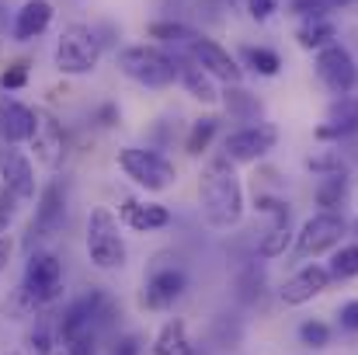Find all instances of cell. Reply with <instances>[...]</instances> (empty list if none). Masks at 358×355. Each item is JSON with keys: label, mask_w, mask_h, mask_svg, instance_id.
Segmentation results:
<instances>
[{"label": "cell", "mask_w": 358, "mask_h": 355, "mask_svg": "<svg viewBox=\"0 0 358 355\" xmlns=\"http://www.w3.org/2000/svg\"><path fill=\"white\" fill-rule=\"evenodd\" d=\"M199 199H202V213L209 227L216 230H230L243 220V188H240L234 164L223 153L206 164L202 181H199Z\"/></svg>", "instance_id": "1"}, {"label": "cell", "mask_w": 358, "mask_h": 355, "mask_svg": "<svg viewBox=\"0 0 358 355\" xmlns=\"http://www.w3.org/2000/svg\"><path fill=\"white\" fill-rule=\"evenodd\" d=\"M101 49H105V42H101L98 28H91V25H84V21H73V25H66V28L59 32L52 63H56V70L66 74V77H87V74L98 70Z\"/></svg>", "instance_id": "2"}, {"label": "cell", "mask_w": 358, "mask_h": 355, "mask_svg": "<svg viewBox=\"0 0 358 355\" xmlns=\"http://www.w3.org/2000/svg\"><path fill=\"white\" fill-rule=\"evenodd\" d=\"M115 63L129 81H136L143 88H153V91L171 88L178 81V60H174V53H167L160 46H146V42L125 46V49H119Z\"/></svg>", "instance_id": "3"}, {"label": "cell", "mask_w": 358, "mask_h": 355, "mask_svg": "<svg viewBox=\"0 0 358 355\" xmlns=\"http://www.w3.org/2000/svg\"><path fill=\"white\" fill-rule=\"evenodd\" d=\"M66 213H70V192H66V178H52L42 185L38 199H35V213L28 220L24 230V254H31L35 244L56 237L66 227Z\"/></svg>", "instance_id": "4"}, {"label": "cell", "mask_w": 358, "mask_h": 355, "mask_svg": "<svg viewBox=\"0 0 358 355\" xmlns=\"http://www.w3.org/2000/svg\"><path fill=\"white\" fill-rule=\"evenodd\" d=\"M84 247H87V258L94 268L101 272H119L125 265V240L119 234V220L112 209H94L87 216V237H84Z\"/></svg>", "instance_id": "5"}, {"label": "cell", "mask_w": 358, "mask_h": 355, "mask_svg": "<svg viewBox=\"0 0 358 355\" xmlns=\"http://www.w3.org/2000/svg\"><path fill=\"white\" fill-rule=\"evenodd\" d=\"M24 296L35 303V310H49L63 296V261L52 251H31L24 258V275H21Z\"/></svg>", "instance_id": "6"}, {"label": "cell", "mask_w": 358, "mask_h": 355, "mask_svg": "<svg viewBox=\"0 0 358 355\" xmlns=\"http://www.w3.org/2000/svg\"><path fill=\"white\" fill-rule=\"evenodd\" d=\"M119 167L129 181H136L146 192H164L178 181L174 160H167L160 150H146V146H122Z\"/></svg>", "instance_id": "7"}, {"label": "cell", "mask_w": 358, "mask_h": 355, "mask_svg": "<svg viewBox=\"0 0 358 355\" xmlns=\"http://www.w3.org/2000/svg\"><path fill=\"white\" fill-rule=\"evenodd\" d=\"M278 143V125L271 122H250V125H240L234 129L227 139H223V157L230 164H254L261 157H268Z\"/></svg>", "instance_id": "8"}, {"label": "cell", "mask_w": 358, "mask_h": 355, "mask_svg": "<svg viewBox=\"0 0 358 355\" xmlns=\"http://www.w3.org/2000/svg\"><path fill=\"white\" fill-rule=\"evenodd\" d=\"M345 230H348V223H345L341 213H313L296 234V244H292L296 258H317V254L341 247Z\"/></svg>", "instance_id": "9"}, {"label": "cell", "mask_w": 358, "mask_h": 355, "mask_svg": "<svg viewBox=\"0 0 358 355\" xmlns=\"http://www.w3.org/2000/svg\"><path fill=\"white\" fill-rule=\"evenodd\" d=\"M313 70H317L320 84H324L334 98L352 95V91L358 88V63L341 42H334V46L320 49V53L313 56Z\"/></svg>", "instance_id": "10"}, {"label": "cell", "mask_w": 358, "mask_h": 355, "mask_svg": "<svg viewBox=\"0 0 358 355\" xmlns=\"http://www.w3.org/2000/svg\"><path fill=\"white\" fill-rule=\"evenodd\" d=\"M0 185L10 188L21 202H31L38 199V178H35V160L31 153L10 146V143H0Z\"/></svg>", "instance_id": "11"}, {"label": "cell", "mask_w": 358, "mask_h": 355, "mask_svg": "<svg viewBox=\"0 0 358 355\" xmlns=\"http://www.w3.org/2000/svg\"><path fill=\"white\" fill-rule=\"evenodd\" d=\"M28 146H31L35 164H42L49 171H59V164L66 160V132H63L59 118L52 112L35 109V132H31Z\"/></svg>", "instance_id": "12"}, {"label": "cell", "mask_w": 358, "mask_h": 355, "mask_svg": "<svg viewBox=\"0 0 358 355\" xmlns=\"http://www.w3.org/2000/svg\"><path fill=\"white\" fill-rule=\"evenodd\" d=\"M188 56H192L209 77H216L220 84H243V67H240V60L230 49H223L220 42L199 35V39L192 42Z\"/></svg>", "instance_id": "13"}, {"label": "cell", "mask_w": 358, "mask_h": 355, "mask_svg": "<svg viewBox=\"0 0 358 355\" xmlns=\"http://www.w3.org/2000/svg\"><path fill=\"white\" fill-rule=\"evenodd\" d=\"M185 289H188V272L178 268V265H164V268H157L146 279L139 303L146 310H167V307H174L185 296Z\"/></svg>", "instance_id": "14"}, {"label": "cell", "mask_w": 358, "mask_h": 355, "mask_svg": "<svg viewBox=\"0 0 358 355\" xmlns=\"http://www.w3.org/2000/svg\"><path fill=\"white\" fill-rule=\"evenodd\" d=\"M331 282H334V279H331V268H327V265H303L296 275L285 279V286L278 289V296H282L285 307H303V303H310L313 296L327 293Z\"/></svg>", "instance_id": "15"}, {"label": "cell", "mask_w": 358, "mask_h": 355, "mask_svg": "<svg viewBox=\"0 0 358 355\" xmlns=\"http://www.w3.org/2000/svg\"><path fill=\"white\" fill-rule=\"evenodd\" d=\"M31 132H35V109H28L10 95H0V143L21 146L31 139Z\"/></svg>", "instance_id": "16"}, {"label": "cell", "mask_w": 358, "mask_h": 355, "mask_svg": "<svg viewBox=\"0 0 358 355\" xmlns=\"http://www.w3.org/2000/svg\"><path fill=\"white\" fill-rule=\"evenodd\" d=\"M52 14H56L52 0H24V4L14 11L10 39H14V42H31V39L45 35L49 25H52Z\"/></svg>", "instance_id": "17"}, {"label": "cell", "mask_w": 358, "mask_h": 355, "mask_svg": "<svg viewBox=\"0 0 358 355\" xmlns=\"http://www.w3.org/2000/svg\"><path fill=\"white\" fill-rule=\"evenodd\" d=\"M174 60H178V81H181V88H185L195 102H202V105H216V102H223L220 81L209 77V74H206L188 53H174Z\"/></svg>", "instance_id": "18"}, {"label": "cell", "mask_w": 358, "mask_h": 355, "mask_svg": "<svg viewBox=\"0 0 358 355\" xmlns=\"http://www.w3.org/2000/svg\"><path fill=\"white\" fill-rule=\"evenodd\" d=\"M358 136V95H341L331 102L327 122L317 129V139H355Z\"/></svg>", "instance_id": "19"}, {"label": "cell", "mask_w": 358, "mask_h": 355, "mask_svg": "<svg viewBox=\"0 0 358 355\" xmlns=\"http://www.w3.org/2000/svg\"><path fill=\"white\" fill-rule=\"evenodd\" d=\"M119 216L132 234H153V230L171 227V220H174L167 206H160V202H139V199H125Z\"/></svg>", "instance_id": "20"}, {"label": "cell", "mask_w": 358, "mask_h": 355, "mask_svg": "<svg viewBox=\"0 0 358 355\" xmlns=\"http://www.w3.org/2000/svg\"><path fill=\"white\" fill-rule=\"evenodd\" d=\"M296 42L306 53H320V49H327V46L338 42V25L331 18H306L296 28Z\"/></svg>", "instance_id": "21"}, {"label": "cell", "mask_w": 358, "mask_h": 355, "mask_svg": "<svg viewBox=\"0 0 358 355\" xmlns=\"http://www.w3.org/2000/svg\"><path fill=\"white\" fill-rule=\"evenodd\" d=\"M153 355H195L192 342H188V328L181 317L164 321V328L153 338Z\"/></svg>", "instance_id": "22"}, {"label": "cell", "mask_w": 358, "mask_h": 355, "mask_svg": "<svg viewBox=\"0 0 358 355\" xmlns=\"http://www.w3.org/2000/svg\"><path fill=\"white\" fill-rule=\"evenodd\" d=\"M150 39H157L160 46H167L171 53H188L192 42L199 39L195 28L181 25V21H153L150 25Z\"/></svg>", "instance_id": "23"}, {"label": "cell", "mask_w": 358, "mask_h": 355, "mask_svg": "<svg viewBox=\"0 0 358 355\" xmlns=\"http://www.w3.org/2000/svg\"><path fill=\"white\" fill-rule=\"evenodd\" d=\"M240 67L254 70L257 77H278L282 74V56L268 46H243L240 49Z\"/></svg>", "instance_id": "24"}, {"label": "cell", "mask_w": 358, "mask_h": 355, "mask_svg": "<svg viewBox=\"0 0 358 355\" xmlns=\"http://www.w3.org/2000/svg\"><path fill=\"white\" fill-rule=\"evenodd\" d=\"M345 195H348V178L345 174H324L313 188V199H317L320 213H338L345 206Z\"/></svg>", "instance_id": "25"}, {"label": "cell", "mask_w": 358, "mask_h": 355, "mask_svg": "<svg viewBox=\"0 0 358 355\" xmlns=\"http://www.w3.org/2000/svg\"><path fill=\"white\" fill-rule=\"evenodd\" d=\"M59 345L56 338V317H35V324L24 335V355H52Z\"/></svg>", "instance_id": "26"}, {"label": "cell", "mask_w": 358, "mask_h": 355, "mask_svg": "<svg viewBox=\"0 0 358 355\" xmlns=\"http://www.w3.org/2000/svg\"><path fill=\"white\" fill-rule=\"evenodd\" d=\"M223 105L240 122H257V116H261V102L250 91H243L240 84H223Z\"/></svg>", "instance_id": "27"}, {"label": "cell", "mask_w": 358, "mask_h": 355, "mask_svg": "<svg viewBox=\"0 0 358 355\" xmlns=\"http://www.w3.org/2000/svg\"><path fill=\"white\" fill-rule=\"evenodd\" d=\"M216 132H220V118L216 116L195 118V122H192V129H188V136H185V150H188L192 157H202V153L213 146Z\"/></svg>", "instance_id": "28"}, {"label": "cell", "mask_w": 358, "mask_h": 355, "mask_svg": "<svg viewBox=\"0 0 358 355\" xmlns=\"http://www.w3.org/2000/svg\"><path fill=\"white\" fill-rule=\"evenodd\" d=\"M292 220H275L271 223V230L261 237V244H257V254L264 258V261H271V258H282L285 251H289V244H292Z\"/></svg>", "instance_id": "29"}, {"label": "cell", "mask_w": 358, "mask_h": 355, "mask_svg": "<svg viewBox=\"0 0 358 355\" xmlns=\"http://www.w3.org/2000/svg\"><path fill=\"white\" fill-rule=\"evenodd\" d=\"M327 268H331V279H334V282H348V279H355L358 275V240L355 244H341V247H334Z\"/></svg>", "instance_id": "30"}, {"label": "cell", "mask_w": 358, "mask_h": 355, "mask_svg": "<svg viewBox=\"0 0 358 355\" xmlns=\"http://www.w3.org/2000/svg\"><path fill=\"white\" fill-rule=\"evenodd\" d=\"M306 167L313 171V174H345L348 171V164H345V157L338 153V150H320V153H310L306 157Z\"/></svg>", "instance_id": "31"}, {"label": "cell", "mask_w": 358, "mask_h": 355, "mask_svg": "<svg viewBox=\"0 0 358 355\" xmlns=\"http://www.w3.org/2000/svg\"><path fill=\"white\" fill-rule=\"evenodd\" d=\"M299 342L306 349H327L331 345V328L324 321H303L299 324Z\"/></svg>", "instance_id": "32"}, {"label": "cell", "mask_w": 358, "mask_h": 355, "mask_svg": "<svg viewBox=\"0 0 358 355\" xmlns=\"http://www.w3.org/2000/svg\"><path fill=\"white\" fill-rule=\"evenodd\" d=\"M338 4L334 0H289V11L296 14V18H327L331 11H334Z\"/></svg>", "instance_id": "33"}, {"label": "cell", "mask_w": 358, "mask_h": 355, "mask_svg": "<svg viewBox=\"0 0 358 355\" xmlns=\"http://www.w3.org/2000/svg\"><path fill=\"white\" fill-rule=\"evenodd\" d=\"M28 84V63H14V67H7L3 74H0V91L3 95H14V91H21Z\"/></svg>", "instance_id": "34"}, {"label": "cell", "mask_w": 358, "mask_h": 355, "mask_svg": "<svg viewBox=\"0 0 358 355\" xmlns=\"http://www.w3.org/2000/svg\"><path fill=\"white\" fill-rule=\"evenodd\" d=\"M52 355H98V338H77V342H59Z\"/></svg>", "instance_id": "35"}, {"label": "cell", "mask_w": 358, "mask_h": 355, "mask_svg": "<svg viewBox=\"0 0 358 355\" xmlns=\"http://www.w3.org/2000/svg\"><path fill=\"white\" fill-rule=\"evenodd\" d=\"M17 206H21V199H17L10 188H3V185H0V230H7V227H10V220L17 216Z\"/></svg>", "instance_id": "36"}, {"label": "cell", "mask_w": 358, "mask_h": 355, "mask_svg": "<svg viewBox=\"0 0 358 355\" xmlns=\"http://www.w3.org/2000/svg\"><path fill=\"white\" fill-rule=\"evenodd\" d=\"M243 7H247V14H250L254 21H268V18L282 7V0H243Z\"/></svg>", "instance_id": "37"}, {"label": "cell", "mask_w": 358, "mask_h": 355, "mask_svg": "<svg viewBox=\"0 0 358 355\" xmlns=\"http://www.w3.org/2000/svg\"><path fill=\"white\" fill-rule=\"evenodd\" d=\"M338 324H341L345 331L358 335V300H348V303L338 310Z\"/></svg>", "instance_id": "38"}, {"label": "cell", "mask_w": 358, "mask_h": 355, "mask_svg": "<svg viewBox=\"0 0 358 355\" xmlns=\"http://www.w3.org/2000/svg\"><path fill=\"white\" fill-rule=\"evenodd\" d=\"M94 122H98L101 129H112V125H119V105H115V102H105L101 109H94Z\"/></svg>", "instance_id": "39"}, {"label": "cell", "mask_w": 358, "mask_h": 355, "mask_svg": "<svg viewBox=\"0 0 358 355\" xmlns=\"http://www.w3.org/2000/svg\"><path fill=\"white\" fill-rule=\"evenodd\" d=\"M112 355H139V338L136 335H125L119 345L112 349Z\"/></svg>", "instance_id": "40"}, {"label": "cell", "mask_w": 358, "mask_h": 355, "mask_svg": "<svg viewBox=\"0 0 358 355\" xmlns=\"http://www.w3.org/2000/svg\"><path fill=\"white\" fill-rule=\"evenodd\" d=\"M10 254H14V244H10L7 230H0V272L10 265Z\"/></svg>", "instance_id": "41"}, {"label": "cell", "mask_w": 358, "mask_h": 355, "mask_svg": "<svg viewBox=\"0 0 358 355\" xmlns=\"http://www.w3.org/2000/svg\"><path fill=\"white\" fill-rule=\"evenodd\" d=\"M3 7H7V0H0V32H7V14H3Z\"/></svg>", "instance_id": "42"}, {"label": "cell", "mask_w": 358, "mask_h": 355, "mask_svg": "<svg viewBox=\"0 0 358 355\" xmlns=\"http://www.w3.org/2000/svg\"><path fill=\"white\" fill-rule=\"evenodd\" d=\"M227 4H243V0H227Z\"/></svg>", "instance_id": "43"}, {"label": "cell", "mask_w": 358, "mask_h": 355, "mask_svg": "<svg viewBox=\"0 0 358 355\" xmlns=\"http://www.w3.org/2000/svg\"><path fill=\"white\" fill-rule=\"evenodd\" d=\"M7 355H24V352H7Z\"/></svg>", "instance_id": "44"}, {"label": "cell", "mask_w": 358, "mask_h": 355, "mask_svg": "<svg viewBox=\"0 0 358 355\" xmlns=\"http://www.w3.org/2000/svg\"><path fill=\"white\" fill-rule=\"evenodd\" d=\"M355 234H358V223H355Z\"/></svg>", "instance_id": "45"}]
</instances>
